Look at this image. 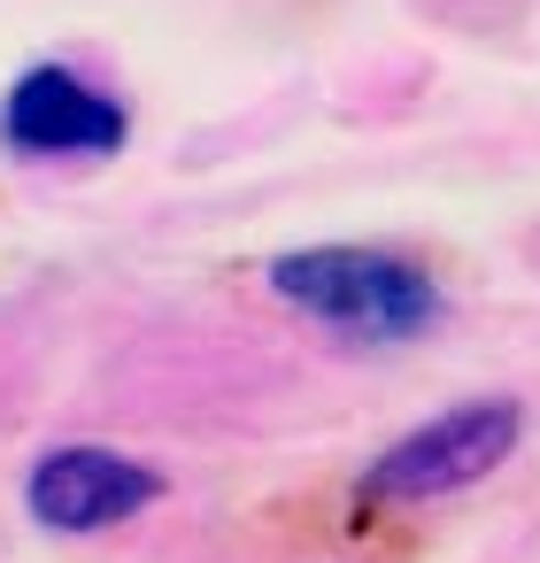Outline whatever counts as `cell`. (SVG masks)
I'll return each instance as SVG.
<instances>
[{"instance_id": "4", "label": "cell", "mask_w": 540, "mask_h": 563, "mask_svg": "<svg viewBox=\"0 0 540 563\" xmlns=\"http://www.w3.org/2000/svg\"><path fill=\"white\" fill-rule=\"evenodd\" d=\"M163 501V471L124 455V448H93V440H70V448H47L24 478V509L32 525L47 532H109V525H132L140 509Z\"/></svg>"}, {"instance_id": "2", "label": "cell", "mask_w": 540, "mask_h": 563, "mask_svg": "<svg viewBox=\"0 0 540 563\" xmlns=\"http://www.w3.org/2000/svg\"><path fill=\"white\" fill-rule=\"evenodd\" d=\"M517 440H525V409L509 394H478V401H455V409L425 417L386 455H371L355 494L386 501V509H417V501H440V494H463V486L494 478L517 455Z\"/></svg>"}, {"instance_id": "1", "label": "cell", "mask_w": 540, "mask_h": 563, "mask_svg": "<svg viewBox=\"0 0 540 563\" xmlns=\"http://www.w3.org/2000/svg\"><path fill=\"white\" fill-rule=\"evenodd\" d=\"M263 286L309 317L317 332L332 340H355V347H409L425 340L448 301H440V278L394 247H348V240H324V247H294L263 271Z\"/></svg>"}, {"instance_id": "3", "label": "cell", "mask_w": 540, "mask_h": 563, "mask_svg": "<svg viewBox=\"0 0 540 563\" xmlns=\"http://www.w3.org/2000/svg\"><path fill=\"white\" fill-rule=\"evenodd\" d=\"M132 140V109L70 70V63H32L9 93H0V147L24 163H109Z\"/></svg>"}]
</instances>
